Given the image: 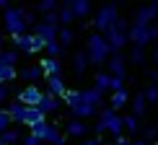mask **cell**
<instances>
[{
  "instance_id": "1",
  "label": "cell",
  "mask_w": 158,
  "mask_h": 145,
  "mask_svg": "<svg viewBox=\"0 0 158 145\" xmlns=\"http://www.w3.org/2000/svg\"><path fill=\"white\" fill-rule=\"evenodd\" d=\"M3 31L16 39V36H23L29 34V23H26V8H5L3 10Z\"/></svg>"
},
{
  "instance_id": "2",
  "label": "cell",
  "mask_w": 158,
  "mask_h": 145,
  "mask_svg": "<svg viewBox=\"0 0 158 145\" xmlns=\"http://www.w3.org/2000/svg\"><path fill=\"white\" fill-rule=\"evenodd\" d=\"M31 135H34L39 143H49V145H65L68 143L65 135L49 122H42V124H36V127H31Z\"/></svg>"
},
{
  "instance_id": "3",
  "label": "cell",
  "mask_w": 158,
  "mask_h": 145,
  "mask_svg": "<svg viewBox=\"0 0 158 145\" xmlns=\"http://www.w3.org/2000/svg\"><path fill=\"white\" fill-rule=\"evenodd\" d=\"M44 39H39L34 34H23V36H16V52H23V55H39L44 52Z\"/></svg>"
},
{
  "instance_id": "4",
  "label": "cell",
  "mask_w": 158,
  "mask_h": 145,
  "mask_svg": "<svg viewBox=\"0 0 158 145\" xmlns=\"http://www.w3.org/2000/svg\"><path fill=\"white\" fill-rule=\"evenodd\" d=\"M109 55V44L101 36H88V62H101Z\"/></svg>"
},
{
  "instance_id": "5",
  "label": "cell",
  "mask_w": 158,
  "mask_h": 145,
  "mask_svg": "<svg viewBox=\"0 0 158 145\" xmlns=\"http://www.w3.org/2000/svg\"><path fill=\"white\" fill-rule=\"evenodd\" d=\"M44 91H39L36 85H26V88H21L16 93V98L23 104V106H39V101H42Z\"/></svg>"
},
{
  "instance_id": "6",
  "label": "cell",
  "mask_w": 158,
  "mask_h": 145,
  "mask_svg": "<svg viewBox=\"0 0 158 145\" xmlns=\"http://www.w3.org/2000/svg\"><path fill=\"white\" fill-rule=\"evenodd\" d=\"M39 68L44 72V81H47V78H55V75H62V65H60V60H55V57H42V60H39Z\"/></svg>"
},
{
  "instance_id": "7",
  "label": "cell",
  "mask_w": 158,
  "mask_h": 145,
  "mask_svg": "<svg viewBox=\"0 0 158 145\" xmlns=\"http://www.w3.org/2000/svg\"><path fill=\"white\" fill-rule=\"evenodd\" d=\"M18 78L26 81V85H36V81H42V78H44V72H42L39 65H26V68L18 72Z\"/></svg>"
},
{
  "instance_id": "8",
  "label": "cell",
  "mask_w": 158,
  "mask_h": 145,
  "mask_svg": "<svg viewBox=\"0 0 158 145\" xmlns=\"http://www.w3.org/2000/svg\"><path fill=\"white\" fill-rule=\"evenodd\" d=\"M31 34L39 36V39H44V42H57V34H60V29H55V26H47V23L39 21V23L34 26V31H31Z\"/></svg>"
},
{
  "instance_id": "9",
  "label": "cell",
  "mask_w": 158,
  "mask_h": 145,
  "mask_svg": "<svg viewBox=\"0 0 158 145\" xmlns=\"http://www.w3.org/2000/svg\"><path fill=\"white\" fill-rule=\"evenodd\" d=\"M70 111H73V117H75V119H85V117H94L96 106H94V104H88V101H83V96H81L75 106H70Z\"/></svg>"
},
{
  "instance_id": "10",
  "label": "cell",
  "mask_w": 158,
  "mask_h": 145,
  "mask_svg": "<svg viewBox=\"0 0 158 145\" xmlns=\"http://www.w3.org/2000/svg\"><path fill=\"white\" fill-rule=\"evenodd\" d=\"M5 111H8V117H10L13 122L23 124V119H26V106H23L21 101H18V98H13V101L8 104V109H5Z\"/></svg>"
},
{
  "instance_id": "11",
  "label": "cell",
  "mask_w": 158,
  "mask_h": 145,
  "mask_svg": "<svg viewBox=\"0 0 158 145\" xmlns=\"http://www.w3.org/2000/svg\"><path fill=\"white\" fill-rule=\"evenodd\" d=\"M47 93H52L55 98H60L68 93V88H65V81L62 75H55V78H47Z\"/></svg>"
},
{
  "instance_id": "12",
  "label": "cell",
  "mask_w": 158,
  "mask_h": 145,
  "mask_svg": "<svg viewBox=\"0 0 158 145\" xmlns=\"http://www.w3.org/2000/svg\"><path fill=\"white\" fill-rule=\"evenodd\" d=\"M39 109H42V114H44V117H47V114H55V111L60 109V98H55L52 93H47V91H44L42 101H39Z\"/></svg>"
},
{
  "instance_id": "13",
  "label": "cell",
  "mask_w": 158,
  "mask_h": 145,
  "mask_svg": "<svg viewBox=\"0 0 158 145\" xmlns=\"http://www.w3.org/2000/svg\"><path fill=\"white\" fill-rule=\"evenodd\" d=\"M42 122H47V117L42 114V109L39 106H26V119H23L26 127H36V124H42Z\"/></svg>"
},
{
  "instance_id": "14",
  "label": "cell",
  "mask_w": 158,
  "mask_h": 145,
  "mask_svg": "<svg viewBox=\"0 0 158 145\" xmlns=\"http://www.w3.org/2000/svg\"><path fill=\"white\" fill-rule=\"evenodd\" d=\"M96 127H98V130H111V132H119V119H117L111 111H104Z\"/></svg>"
},
{
  "instance_id": "15",
  "label": "cell",
  "mask_w": 158,
  "mask_h": 145,
  "mask_svg": "<svg viewBox=\"0 0 158 145\" xmlns=\"http://www.w3.org/2000/svg\"><path fill=\"white\" fill-rule=\"evenodd\" d=\"M23 140V135L18 132L16 127H10V130H5L3 135H0V145H16V143H21Z\"/></svg>"
},
{
  "instance_id": "16",
  "label": "cell",
  "mask_w": 158,
  "mask_h": 145,
  "mask_svg": "<svg viewBox=\"0 0 158 145\" xmlns=\"http://www.w3.org/2000/svg\"><path fill=\"white\" fill-rule=\"evenodd\" d=\"M85 68H88V55H85V52H75L73 55V70L78 75H83Z\"/></svg>"
},
{
  "instance_id": "17",
  "label": "cell",
  "mask_w": 158,
  "mask_h": 145,
  "mask_svg": "<svg viewBox=\"0 0 158 145\" xmlns=\"http://www.w3.org/2000/svg\"><path fill=\"white\" fill-rule=\"evenodd\" d=\"M18 78L16 68H8V65H0V85H10Z\"/></svg>"
},
{
  "instance_id": "18",
  "label": "cell",
  "mask_w": 158,
  "mask_h": 145,
  "mask_svg": "<svg viewBox=\"0 0 158 145\" xmlns=\"http://www.w3.org/2000/svg\"><path fill=\"white\" fill-rule=\"evenodd\" d=\"M57 18H60V23H62V29H70V21H73V8H70V3H65L60 10H57Z\"/></svg>"
},
{
  "instance_id": "19",
  "label": "cell",
  "mask_w": 158,
  "mask_h": 145,
  "mask_svg": "<svg viewBox=\"0 0 158 145\" xmlns=\"http://www.w3.org/2000/svg\"><path fill=\"white\" fill-rule=\"evenodd\" d=\"M111 18H114V10H111V8H101L98 16H96V26H98V29H106V26L111 23Z\"/></svg>"
},
{
  "instance_id": "20",
  "label": "cell",
  "mask_w": 158,
  "mask_h": 145,
  "mask_svg": "<svg viewBox=\"0 0 158 145\" xmlns=\"http://www.w3.org/2000/svg\"><path fill=\"white\" fill-rule=\"evenodd\" d=\"M70 8H73V16L75 18H83V16H88V13H91V5L85 3V0H73Z\"/></svg>"
},
{
  "instance_id": "21",
  "label": "cell",
  "mask_w": 158,
  "mask_h": 145,
  "mask_svg": "<svg viewBox=\"0 0 158 145\" xmlns=\"http://www.w3.org/2000/svg\"><path fill=\"white\" fill-rule=\"evenodd\" d=\"M16 62H18V52L16 49H3V52H0V65L16 68Z\"/></svg>"
},
{
  "instance_id": "22",
  "label": "cell",
  "mask_w": 158,
  "mask_h": 145,
  "mask_svg": "<svg viewBox=\"0 0 158 145\" xmlns=\"http://www.w3.org/2000/svg\"><path fill=\"white\" fill-rule=\"evenodd\" d=\"M65 130H68V135H73V137H81V135L85 132V124H83L81 119H70Z\"/></svg>"
},
{
  "instance_id": "23",
  "label": "cell",
  "mask_w": 158,
  "mask_h": 145,
  "mask_svg": "<svg viewBox=\"0 0 158 145\" xmlns=\"http://www.w3.org/2000/svg\"><path fill=\"white\" fill-rule=\"evenodd\" d=\"M73 39H75L73 29H60V34H57V42H60V47H70V44H73Z\"/></svg>"
},
{
  "instance_id": "24",
  "label": "cell",
  "mask_w": 158,
  "mask_h": 145,
  "mask_svg": "<svg viewBox=\"0 0 158 145\" xmlns=\"http://www.w3.org/2000/svg\"><path fill=\"white\" fill-rule=\"evenodd\" d=\"M36 10L42 13V16H44V13H57V10H60V5H57L55 0H42V3L36 5Z\"/></svg>"
},
{
  "instance_id": "25",
  "label": "cell",
  "mask_w": 158,
  "mask_h": 145,
  "mask_svg": "<svg viewBox=\"0 0 158 145\" xmlns=\"http://www.w3.org/2000/svg\"><path fill=\"white\" fill-rule=\"evenodd\" d=\"M44 52H47V57H55V60H60L62 47H60V42H47V44H44Z\"/></svg>"
},
{
  "instance_id": "26",
  "label": "cell",
  "mask_w": 158,
  "mask_h": 145,
  "mask_svg": "<svg viewBox=\"0 0 158 145\" xmlns=\"http://www.w3.org/2000/svg\"><path fill=\"white\" fill-rule=\"evenodd\" d=\"M81 96H83V101L94 104V106L101 101V91H96V88H94V91H81Z\"/></svg>"
},
{
  "instance_id": "27",
  "label": "cell",
  "mask_w": 158,
  "mask_h": 145,
  "mask_svg": "<svg viewBox=\"0 0 158 145\" xmlns=\"http://www.w3.org/2000/svg\"><path fill=\"white\" fill-rule=\"evenodd\" d=\"M10 124H13V119L8 117V111H5V109H0V135H3L5 130H10Z\"/></svg>"
},
{
  "instance_id": "28",
  "label": "cell",
  "mask_w": 158,
  "mask_h": 145,
  "mask_svg": "<svg viewBox=\"0 0 158 145\" xmlns=\"http://www.w3.org/2000/svg\"><path fill=\"white\" fill-rule=\"evenodd\" d=\"M42 23H47V26H55V29H60V18H57V13H44V16H42Z\"/></svg>"
},
{
  "instance_id": "29",
  "label": "cell",
  "mask_w": 158,
  "mask_h": 145,
  "mask_svg": "<svg viewBox=\"0 0 158 145\" xmlns=\"http://www.w3.org/2000/svg\"><path fill=\"white\" fill-rule=\"evenodd\" d=\"M78 98H81V91H68V93H65V104H68V106H75Z\"/></svg>"
},
{
  "instance_id": "30",
  "label": "cell",
  "mask_w": 158,
  "mask_h": 145,
  "mask_svg": "<svg viewBox=\"0 0 158 145\" xmlns=\"http://www.w3.org/2000/svg\"><path fill=\"white\" fill-rule=\"evenodd\" d=\"M106 85H111V81L106 75H96V91H101V88H106Z\"/></svg>"
},
{
  "instance_id": "31",
  "label": "cell",
  "mask_w": 158,
  "mask_h": 145,
  "mask_svg": "<svg viewBox=\"0 0 158 145\" xmlns=\"http://www.w3.org/2000/svg\"><path fill=\"white\" fill-rule=\"evenodd\" d=\"M10 96V85H0V104H5Z\"/></svg>"
},
{
  "instance_id": "32",
  "label": "cell",
  "mask_w": 158,
  "mask_h": 145,
  "mask_svg": "<svg viewBox=\"0 0 158 145\" xmlns=\"http://www.w3.org/2000/svg\"><path fill=\"white\" fill-rule=\"evenodd\" d=\"M21 145H42V143H39L36 137H34V135L29 132V135H23V140H21Z\"/></svg>"
},
{
  "instance_id": "33",
  "label": "cell",
  "mask_w": 158,
  "mask_h": 145,
  "mask_svg": "<svg viewBox=\"0 0 158 145\" xmlns=\"http://www.w3.org/2000/svg\"><path fill=\"white\" fill-rule=\"evenodd\" d=\"M26 23H29V26L34 23V26H36V13H34V10H29V8H26Z\"/></svg>"
},
{
  "instance_id": "34",
  "label": "cell",
  "mask_w": 158,
  "mask_h": 145,
  "mask_svg": "<svg viewBox=\"0 0 158 145\" xmlns=\"http://www.w3.org/2000/svg\"><path fill=\"white\" fill-rule=\"evenodd\" d=\"M122 101H124V93H117V96H114V101H111V104H114V106H122Z\"/></svg>"
},
{
  "instance_id": "35",
  "label": "cell",
  "mask_w": 158,
  "mask_h": 145,
  "mask_svg": "<svg viewBox=\"0 0 158 145\" xmlns=\"http://www.w3.org/2000/svg\"><path fill=\"white\" fill-rule=\"evenodd\" d=\"M3 42H5V31L0 29V52H3Z\"/></svg>"
},
{
  "instance_id": "36",
  "label": "cell",
  "mask_w": 158,
  "mask_h": 145,
  "mask_svg": "<svg viewBox=\"0 0 158 145\" xmlns=\"http://www.w3.org/2000/svg\"><path fill=\"white\" fill-rule=\"evenodd\" d=\"M83 145H98V143H96V140H85Z\"/></svg>"
}]
</instances>
